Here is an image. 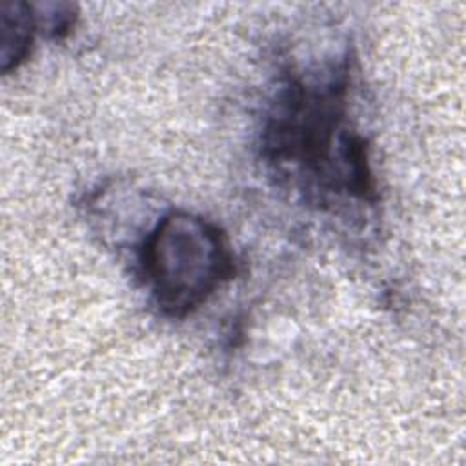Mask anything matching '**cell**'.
<instances>
[{
	"mask_svg": "<svg viewBox=\"0 0 466 466\" xmlns=\"http://www.w3.org/2000/svg\"><path fill=\"white\" fill-rule=\"evenodd\" d=\"M2 20V71L16 69L27 56L33 40V16L22 2H4L0 11Z\"/></svg>",
	"mask_w": 466,
	"mask_h": 466,
	"instance_id": "7a4b0ae2",
	"label": "cell"
},
{
	"mask_svg": "<svg viewBox=\"0 0 466 466\" xmlns=\"http://www.w3.org/2000/svg\"><path fill=\"white\" fill-rule=\"evenodd\" d=\"M142 266L160 309L184 317L233 277V253L213 222L173 211L146 237Z\"/></svg>",
	"mask_w": 466,
	"mask_h": 466,
	"instance_id": "6da1fadb",
	"label": "cell"
}]
</instances>
